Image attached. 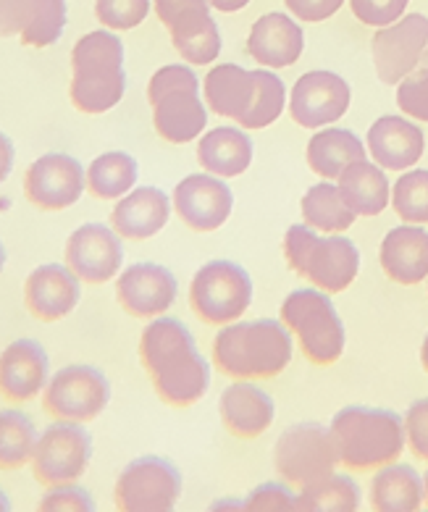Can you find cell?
I'll list each match as a JSON object with an SVG mask.
<instances>
[{
    "instance_id": "44",
    "label": "cell",
    "mask_w": 428,
    "mask_h": 512,
    "mask_svg": "<svg viewBox=\"0 0 428 512\" xmlns=\"http://www.w3.org/2000/svg\"><path fill=\"white\" fill-rule=\"evenodd\" d=\"M405 439L415 457L428 460V397L410 405L405 415Z\"/></svg>"
},
{
    "instance_id": "48",
    "label": "cell",
    "mask_w": 428,
    "mask_h": 512,
    "mask_svg": "<svg viewBox=\"0 0 428 512\" xmlns=\"http://www.w3.org/2000/svg\"><path fill=\"white\" fill-rule=\"evenodd\" d=\"M14 158H16V150H14V142L8 140L6 134L0 132V184L6 182L11 169H14Z\"/></svg>"
},
{
    "instance_id": "34",
    "label": "cell",
    "mask_w": 428,
    "mask_h": 512,
    "mask_svg": "<svg viewBox=\"0 0 428 512\" xmlns=\"http://www.w3.org/2000/svg\"><path fill=\"white\" fill-rule=\"evenodd\" d=\"M358 507L360 489L355 481L337 473H329L313 484L302 486V494L297 497L300 512H355Z\"/></svg>"
},
{
    "instance_id": "7",
    "label": "cell",
    "mask_w": 428,
    "mask_h": 512,
    "mask_svg": "<svg viewBox=\"0 0 428 512\" xmlns=\"http://www.w3.org/2000/svg\"><path fill=\"white\" fill-rule=\"evenodd\" d=\"M281 318L287 323V329L297 334L302 352L310 363H337L344 352V326L323 292H316V289L292 292L281 305Z\"/></svg>"
},
{
    "instance_id": "10",
    "label": "cell",
    "mask_w": 428,
    "mask_h": 512,
    "mask_svg": "<svg viewBox=\"0 0 428 512\" xmlns=\"http://www.w3.org/2000/svg\"><path fill=\"white\" fill-rule=\"evenodd\" d=\"M253 300V284L245 268L229 260H213L192 279V310L205 323L237 321Z\"/></svg>"
},
{
    "instance_id": "2",
    "label": "cell",
    "mask_w": 428,
    "mask_h": 512,
    "mask_svg": "<svg viewBox=\"0 0 428 512\" xmlns=\"http://www.w3.org/2000/svg\"><path fill=\"white\" fill-rule=\"evenodd\" d=\"M71 103L82 113H106L127 90L124 45L113 32L98 29L74 45L71 53Z\"/></svg>"
},
{
    "instance_id": "27",
    "label": "cell",
    "mask_w": 428,
    "mask_h": 512,
    "mask_svg": "<svg viewBox=\"0 0 428 512\" xmlns=\"http://www.w3.org/2000/svg\"><path fill=\"white\" fill-rule=\"evenodd\" d=\"M224 426L239 439H255L274 423V402L253 384H234L221 394Z\"/></svg>"
},
{
    "instance_id": "52",
    "label": "cell",
    "mask_w": 428,
    "mask_h": 512,
    "mask_svg": "<svg viewBox=\"0 0 428 512\" xmlns=\"http://www.w3.org/2000/svg\"><path fill=\"white\" fill-rule=\"evenodd\" d=\"M3 266H6V250L0 245V271H3Z\"/></svg>"
},
{
    "instance_id": "1",
    "label": "cell",
    "mask_w": 428,
    "mask_h": 512,
    "mask_svg": "<svg viewBox=\"0 0 428 512\" xmlns=\"http://www.w3.org/2000/svg\"><path fill=\"white\" fill-rule=\"evenodd\" d=\"M140 360L153 379L158 397L169 405H195L208 392V363L197 352L190 329L174 318L158 316L142 331Z\"/></svg>"
},
{
    "instance_id": "30",
    "label": "cell",
    "mask_w": 428,
    "mask_h": 512,
    "mask_svg": "<svg viewBox=\"0 0 428 512\" xmlns=\"http://www.w3.org/2000/svg\"><path fill=\"white\" fill-rule=\"evenodd\" d=\"M426 489L421 476L410 465H386L379 476L373 478L371 502L373 510L381 512H415L421 507Z\"/></svg>"
},
{
    "instance_id": "38",
    "label": "cell",
    "mask_w": 428,
    "mask_h": 512,
    "mask_svg": "<svg viewBox=\"0 0 428 512\" xmlns=\"http://www.w3.org/2000/svg\"><path fill=\"white\" fill-rule=\"evenodd\" d=\"M258 79V95H255L253 108L247 111V116L239 124L245 129H263L268 124H274L279 119V113L284 111V85L281 79L271 71H255Z\"/></svg>"
},
{
    "instance_id": "31",
    "label": "cell",
    "mask_w": 428,
    "mask_h": 512,
    "mask_svg": "<svg viewBox=\"0 0 428 512\" xmlns=\"http://www.w3.org/2000/svg\"><path fill=\"white\" fill-rule=\"evenodd\" d=\"M365 161L363 142L344 129H323L308 142V163L323 179H339L352 163Z\"/></svg>"
},
{
    "instance_id": "9",
    "label": "cell",
    "mask_w": 428,
    "mask_h": 512,
    "mask_svg": "<svg viewBox=\"0 0 428 512\" xmlns=\"http://www.w3.org/2000/svg\"><path fill=\"white\" fill-rule=\"evenodd\" d=\"M111 400V384L92 365H66L43 389V407L58 421H95Z\"/></svg>"
},
{
    "instance_id": "23",
    "label": "cell",
    "mask_w": 428,
    "mask_h": 512,
    "mask_svg": "<svg viewBox=\"0 0 428 512\" xmlns=\"http://www.w3.org/2000/svg\"><path fill=\"white\" fill-rule=\"evenodd\" d=\"M171 203L158 187H140L129 192L111 213V226L119 237L148 239L161 232L169 221Z\"/></svg>"
},
{
    "instance_id": "19",
    "label": "cell",
    "mask_w": 428,
    "mask_h": 512,
    "mask_svg": "<svg viewBox=\"0 0 428 512\" xmlns=\"http://www.w3.org/2000/svg\"><path fill=\"white\" fill-rule=\"evenodd\" d=\"M232 190L221 179L192 174L174 190V211L195 232H213L232 213Z\"/></svg>"
},
{
    "instance_id": "5",
    "label": "cell",
    "mask_w": 428,
    "mask_h": 512,
    "mask_svg": "<svg viewBox=\"0 0 428 512\" xmlns=\"http://www.w3.org/2000/svg\"><path fill=\"white\" fill-rule=\"evenodd\" d=\"M197 90L200 82L187 66H163L150 79L148 100L153 106L155 132L171 145L192 142L208 124Z\"/></svg>"
},
{
    "instance_id": "37",
    "label": "cell",
    "mask_w": 428,
    "mask_h": 512,
    "mask_svg": "<svg viewBox=\"0 0 428 512\" xmlns=\"http://www.w3.org/2000/svg\"><path fill=\"white\" fill-rule=\"evenodd\" d=\"M394 211L407 224H428V171H410L394 184Z\"/></svg>"
},
{
    "instance_id": "43",
    "label": "cell",
    "mask_w": 428,
    "mask_h": 512,
    "mask_svg": "<svg viewBox=\"0 0 428 512\" xmlns=\"http://www.w3.org/2000/svg\"><path fill=\"white\" fill-rule=\"evenodd\" d=\"M352 14L371 27H389L405 14L407 0H350Z\"/></svg>"
},
{
    "instance_id": "20",
    "label": "cell",
    "mask_w": 428,
    "mask_h": 512,
    "mask_svg": "<svg viewBox=\"0 0 428 512\" xmlns=\"http://www.w3.org/2000/svg\"><path fill=\"white\" fill-rule=\"evenodd\" d=\"M48 379V355L35 339H16L0 352V397L6 402H27L43 394Z\"/></svg>"
},
{
    "instance_id": "4",
    "label": "cell",
    "mask_w": 428,
    "mask_h": 512,
    "mask_svg": "<svg viewBox=\"0 0 428 512\" xmlns=\"http://www.w3.org/2000/svg\"><path fill=\"white\" fill-rule=\"evenodd\" d=\"M331 436L337 442L339 463L352 470L389 465L402 455L405 423L392 410L344 407L331 421Z\"/></svg>"
},
{
    "instance_id": "25",
    "label": "cell",
    "mask_w": 428,
    "mask_h": 512,
    "mask_svg": "<svg viewBox=\"0 0 428 512\" xmlns=\"http://www.w3.org/2000/svg\"><path fill=\"white\" fill-rule=\"evenodd\" d=\"M258 95L255 71H247L237 64H221L205 77V103L213 113L224 119L242 121L253 108Z\"/></svg>"
},
{
    "instance_id": "14",
    "label": "cell",
    "mask_w": 428,
    "mask_h": 512,
    "mask_svg": "<svg viewBox=\"0 0 428 512\" xmlns=\"http://www.w3.org/2000/svg\"><path fill=\"white\" fill-rule=\"evenodd\" d=\"M426 45L428 19L423 14H410L389 27H381L373 37V64L381 82H402L418 66Z\"/></svg>"
},
{
    "instance_id": "24",
    "label": "cell",
    "mask_w": 428,
    "mask_h": 512,
    "mask_svg": "<svg viewBox=\"0 0 428 512\" xmlns=\"http://www.w3.org/2000/svg\"><path fill=\"white\" fill-rule=\"evenodd\" d=\"M381 268L397 284H418L428 276V232L397 226L381 242Z\"/></svg>"
},
{
    "instance_id": "46",
    "label": "cell",
    "mask_w": 428,
    "mask_h": 512,
    "mask_svg": "<svg viewBox=\"0 0 428 512\" xmlns=\"http://www.w3.org/2000/svg\"><path fill=\"white\" fill-rule=\"evenodd\" d=\"M29 0H0V37L22 35Z\"/></svg>"
},
{
    "instance_id": "26",
    "label": "cell",
    "mask_w": 428,
    "mask_h": 512,
    "mask_svg": "<svg viewBox=\"0 0 428 512\" xmlns=\"http://www.w3.org/2000/svg\"><path fill=\"white\" fill-rule=\"evenodd\" d=\"M166 27H169L171 43L179 50V56L190 64H211L221 53V35H218L216 22L211 19V3L187 8Z\"/></svg>"
},
{
    "instance_id": "15",
    "label": "cell",
    "mask_w": 428,
    "mask_h": 512,
    "mask_svg": "<svg viewBox=\"0 0 428 512\" xmlns=\"http://www.w3.org/2000/svg\"><path fill=\"white\" fill-rule=\"evenodd\" d=\"M124 263V247L116 229L85 224L66 239V266L87 284H106Z\"/></svg>"
},
{
    "instance_id": "17",
    "label": "cell",
    "mask_w": 428,
    "mask_h": 512,
    "mask_svg": "<svg viewBox=\"0 0 428 512\" xmlns=\"http://www.w3.org/2000/svg\"><path fill=\"white\" fill-rule=\"evenodd\" d=\"M116 300L129 316L158 318L174 305L176 279L169 268L155 263H137L119 276Z\"/></svg>"
},
{
    "instance_id": "33",
    "label": "cell",
    "mask_w": 428,
    "mask_h": 512,
    "mask_svg": "<svg viewBox=\"0 0 428 512\" xmlns=\"http://www.w3.org/2000/svg\"><path fill=\"white\" fill-rule=\"evenodd\" d=\"M37 428L22 410H0V470H19L32 463Z\"/></svg>"
},
{
    "instance_id": "32",
    "label": "cell",
    "mask_w": 428,
    "mask_h": 512,
    "mask_svg": "<svg viewBox=\"0 0 428 512\" xmlns=\"http://www.w3.org/2000/svg\"><path fill=\"white\" fill-rule=\"evenodd\" d=\"M137 184V161L129 153H103L87 169V190L98 200H116Z\"/></svg>"
},
{
    "instance_id": "42",
    "label": "cell",
    "mask_w": 428,
    "mask_h": 512,
    "mask_svg": "<svg viewBox=\"0 0 428 512\" xmlns=\"http://www.w3.org/2000/svg\"><path fill=\"white\" fill-rule=\"evenodd\" d=\"M247 512H292L297 510V497L284 484H263L245 499Z\"/></svg>"
},
{
    "instance_id": "40",
    "label": "cell",
    "mask_w": 428,
    "mask_h": 512,
    "mask_svg": "<svg viewBox=\"0 0 428 512\" xmlns=\"http://www.w3.org/2000/svg\"><path fill=\"white\" fill-rule=\"evenodd\" d=\"M150 11V0H98L95 3V16L98 22L108 29H134L145 22Z\"/></svg>"
},
{
    "instance_id": "22",
    "label": "cell",
    "mask_w": 428,
    "mask_h": 512,
    "mask_svg": "<svg viewBox=\"0 0 428 512\" xmlns=\"http://www.w3.org/2000/svg\"><path fill=\"white\" fill-rule=\"evenodd\" d=\"M302 29L297 27L289 16L284 14H266L253 24L247 50L260 66L271 69H284L292 66L302 56Z\"/></svg>"
},
{
    "instance_id": "41",
    "label": "cell",
    "mask_w": 428,
    "mask_h": 512,
    "mask_svg": "<svg viewBox=\"0 0 428 512\" xmlns=\"http://www.w3.org/2000/svg\"><path fill=\"white\" fill-rule=\"evenodd\" d=\"M40 510L45 512H90L95 510V502L90 499L82 486L77 484H61V486H48L45 497L40 499Z\"/></svg>"
},
{
    "instance_id": "36",
    "label": "cell",
    "mask_w": 428,
    "mask_h": 512,
    "mask_svg": "<svg viewBox=\"0 0 428 512\" xmlns=\"http://www.w3.org/2000/svg\"><path fill=\"white\" fill-rule=\"evenodd\" d=\"M66 27V0H29L27 22L22 29V45L48 48L58 43Z\"/></svg>"
},
{
    "instance_id": "35",
    "label": "cell",
    "mask_w": 428,
    "mask_h": 512,
    "mask_svg": "<svg viewBox=\"0 0 428 512\" xmlns=\"http://www.w3.org/2000/svg\"><path fill=\"white\" fill-rule=\"evenodd\" d=\"M302 218L318 232H344L355 221V213L342 200L339 187L323 182L310 187L308 195L302 197Z\"/></svg>"
},
{
    "instance_id": "11",
    "label": "cell",
    "mask_w": 428,
    "mask_h": 512,
    "mask_svg": "<svg viewBox=\"0 0 428 512\" xmlns=\"http://www.w3.org/2000/svg\"><path fill=\"white\" fill-rule=\"evenodd\" d=\"M92 457V439L77 421L50 423L37 439L32 473L43 486L74 484L85 476Z\"/></svg>"
},
{
    "instance_id": "3",
    "label": "cell",
    "mask_w": 428,
    "mask_h": 512,
    "mask_svg": "<svg viewBox=\"0 0 428 512\" xmlns=\"http://www.w3.org/2000/svg\"><path fill=\"white\" fill-rule=\"evenodd\" d=\"M213 360L232 379H274L292 360V339L271 318L234 323L213 342Z\"/></svg>"
},
{
    "instance_id": "29",
    "label": "cell",
    "mask_w": 428,
    "mask_h": 512,
    "mask_svg": "<svg viewBox=\"0 0 428 512\" xmlns=\"http://www.w3.org/2000/svg\"><path fill=\"white\" fill-rule=\"evenodd\" d=\"M339 195L355 216H379L389 203V182L379 166L358 161L339 176Z\"/></svg>"
},
{
    "instance_id": "53",
    "label": "cell",
    "mask_w": 428,
    "mask_h": 512,
    "mask_svg": "<svg viewBox=\"0 0 428 512\" xmlns=\"http://www.w3.org/2000/svg\"><path fill=\"white\" fill-rule=\"evenodd\" d=\"M423 489H426V502H428V473H426V486H423Z\"/></svg>"
},
{
    "instance_id": "18",
    "label": "cell",
    "mask_w": 428,
    "mask_h": 512,
    "mask_svg": "<svg viewBox=\"0 0 428 512\" xmlns=\"http://www.w3.org/2000/svg\"><path fill=\"white\" fill-rule=\"evenodd\" d=\"M79 276L69 266L45 263L24 281V305L37 321H61L79 305Z\"/></svg>"
},
{
    "instance_id": "51",
    "label": "cell",
    "mask_w": 428,
    "mask_h": 512,
    "mask_svg": "<svg viewBox=\"0 0 428 512\" xmlns=\"http://www.w3.org/2000/svg\"><path fill=\"white\" fill-rule=\"evenodd\" d=\"M6 510H11V502H8L6 494L0 491V512H6Z\"/></svg>"
},
{
    "instance_id": "6",
    "label": "cell",
    "mask_w": 428,
    "mask_h": 512,
    "mask_svg": "<svg viewBox=\"0 0 428 512\" xmlns=\"http://www.w3.org/2000/svg\"><path fill=\"white\" fill-rule=\"evenodd\" d=\"M284 253L295 274L305 276L323 292H342L358 276L360 255L350 239L318 237L313 226H289Z\"/></svg>"
},
{
    "instance_id": "8",
    "label": "cell",
    "mask_w": 428,
    "mask_h": 512,
    "mask_svg": "<svg viewBox=\"0 0 428 512\" xmlns=\"http://www.w3.org/2000/svg\"><path fill=\"white\" fill-rule=\"evenodd\" d=\"M274 463L276 473L292 486H308L334 473L339 463V449L331 436V428L313 421L295 423L279 436Z\"/></svg>"
},
{
    "instance_id": "50",
    "label": "cell",
    "mask_w": 428,
    "mask_h": 512,
    "mask_svg": "<svg viewBox=\"0 0 428 512\" xmlns=\"http://www.w3.org/2000/svg\"><path fill=\"white\" fill-rule=\"evenodd\" d=\"M421 360H423V368L428 371V337L423 339V350H421Z\"/></svg>"
},
{
    "instance_id": "12",
    "label": "cell",
    "mask_w": 428,
    "mask_h": 512,
    "mask_svg": "<svg viewBox=\"0 0 428 512\" xmlns=\"http://www.w3.org/2000/svg\"><path fill=\"white\" fill-rule=\"evenodd\" d=\"M182 494L179 470L163 457H140L121 470L116 481V507L124 512H169Z\"/></svg>"
},
{
    "instance_id": "13",
    "label": "cell",
    "mask_w": 428,
    "mask_h": 512,
    "mask_svg": "<svg viewBox=\"0 0 428 512\" xmlns=\"http://www.w3.org/2000/svg\"><path fill=\"white\" fill-rule=\"evenodd\" d=\"M87 190V174L77 158L48 153L37 158L24 174V195L40 211H64Z\"/></svg>"
},
{
    "instance_id": "45",
    "label": "cell",
    "mask_w": 428,
    "mask_h": 512,
    "mask_svg": "<svg viewBox=\"0 0 428 512\" xmlns=\"http://www.w3.org/2000/svg\"><path fill=\"white\" fill-rule=\"evenodd\" d=\"M344 0H287V8L302 22H323L342 8Z\"/></svg>"
},
{
    "instance_id": "16",
    "label": "cell",
    "mask_w": 428,
    "mask_h": 512,
    "mask_svg": "<svg viewBox=\"0 0 428 512\" xmlns=\"http://www.w3.org/2000/svg\"><path fill=\"white\" fill-rule=\"evenodd\" d=\"M350 108V87L331 71H310L297 79L289 113L300 127L318 129L334 124Z\"/></svg>"
},
{
    "instance_id": "47",
    "label": "cell",
    "mask_w": 428,
    "mask_h": 512,
    "mask_svg": "<svg viewBox=\"0 0 428 512\" xmlns=\"http://www.w3.org/2000/svg\"><path fill=\"white\" fill-rule=\"evenodd\" d=\"M208 0H155V14L163 24H171V19L187 11L192 6H205Z\"/></svg>"
},
{
    "instance_id": "49",
    "label": "cell",
    "mask_w": 428,
    "mask_h": 512,
    "mask_svg": "<svg viewBox=\"0 0 428 512\" xmlns=\"http://www.w3.org/2000/svg\"><path fill=\"white\" fill-rule=\"evenodd\" d=\"M213 8H218V11H224V14H234V11H239V8H245L250 0H208Z\"/></svg>"
},
{
    "instance_id": "39",
    "label": "cell",
    "mask_w": 428,
    "mask_h": 512,
    "mask_svg": "<svg viewBox=\"0 0 428 512\" xmlns=\"http://www.w3.org/2000/svg\"><path fill=\"white\" fill-rule=\"evenodd\" d=\"M397 103L410 119L428 121V45L418 66L400 82Z\"/></svg>"
},
{
    "instance_id": "28",
    "label": "cell",
    "mask_w": 428,
    "mask_h": 512,
    "mask_svg": "<svg viewBox=\"0 0 428 512\" xmlns=\"http://www.w3.org/2000/svg\"><path fill=\"white\" fill-rule=\"evenodd\" d=\"M197 161L205 171L218 176H239L253 161V142L234 127H218L197 145Z\"/></svg>"
},
{
    "instance_id": "21",
    "label": "cell",
    "mask_w": 428,
    "mask_h": 512,
    "mask_svg": "<svg viewBox=\"0 0 428 512\" xmlns=\"http://www.w3.org/2000/svg\"><path fill=\"white\" fill-rule=\"evenodd\" d=\"M368 150L381 169H410L421 161L423 132L400 116H381L368 132Z\"/></svg>"
}]
</instances>
